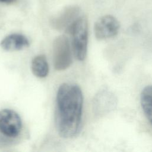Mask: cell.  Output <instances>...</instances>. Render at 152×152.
<instances>
[{"label":"cell","instance_id":"cell-1","mask_svg":"<svg viewBox=\"0 0 152 152\" xmlns=\"http://www.w3.org/2000/svg\"><path fill=\"white\" fill-rule=\"evenodd\" d=\"M83 106V95L75 84L63 83L56 94L55 122L59 135L64 138L75 137L80 128Z\"/></svg>","mask_w":152,"mask_h":152},{"label":"cell","instance_id":"cell-2","mask_svg":"<svg viewBox=\"0 0 152 152\" xmlns=\"http://www.w3.org/2000/svg\"><path fill=\"white\" fill-rule=\"evenodd\" d=\"M88 21L87 17L81 14L67 29L72 39V49L75 58L83 61L86 57L88 45Z\"/></svg>","mask_w":152,"mask_h":152},{"label":"cell","instance_id":"cell-3","mask_svg":"<svg viewBox=\"0 0 152 152\" xmlns=\"http://www.w3.org/2000/svg\"><path fill=\"white\" fill-rule=\"evenodd\" d=\"M53 62L56 70L63 71L72 62V56L68 38L65 35L56 37L53 43Z\"/></svg>","mask_w":152,"mask_h":152},{"label":"cell","instance_id":"cell-4","mask_svg":"<svg viewBox=\"0 0 152 152\" xmlns=\"http://www.w3.org/2000/svg\"><path fill=\"white\" fill-rule=\"evenodd\" d=\"M21 129L22 121L16 112L10 109L0 110L1 134L7 137L14 138L19 135Z\"/></svg>","mask_w":152,"mask_h":152},{"label":"cell","instance_id":"cell-5","mask_svg":"<svg viewBox=\"0 0 152 152\" xmlns=\"http://www.w3.org/2000/svg\"><path fill=\"white\" fill-rule=\"evenodd\" d=\"M120 29L118 19L112 15H105L99 18L94 23V32L97 39L106 40L116 36Z\"/></svg>","mask_w":152,"mask_h":152},{"label":"cell","instance_id":"cell-6","mask_svg":"<svg viewBox=\"0 0 152 152\" xmlns=\"http://www.w3.org/2000/svg\"><path fill=\"white\" fill-rule=\"evenodd\" d=\"M81 15V9L75 5L65 7L50 20L53 28L58 30L68 29L74 21Z\"/></svg>","mask_w":152,"mask_h":152},{"label":"cell","instance_id":"cell-7","mask_svg":"<svg viewBox=\"0 0 152 152\" xmlns=\"http://www.w3.org/2000/svg\"><path fill=\"white\" fill-rule=\"evenodd\" d=\"M116 98L108 90L100 91L94 97L93 110L97 115H103L113 110L116 106Z\"/></svg>","mask_w":152,"mask_h":152},{"label":"cell","instance_id":"cell-8","mask_svg":"<svg viewBox=\"0 0 152 152\" xmlns=\"http://www.w3.org/2000/svg\"><path fill=\"white\" fill-rule=\"evenodd\" d=\"M1 47L6 51H18L29 46L27 38L21 34L13 33L5 37L0 42Z\"/></svg>","mask_w":152,"mask_h":152},{"label":"cell","instance_id":"cell-9","mask_svg":"<svg viewBox=\"0 0 152 152\" xmlns=\"http://www.w3.org/2000/svg\"><path fill=\"white\" fill-rule=\"evenodd\" d=\"M140 103L146 118L152 125V85L147 86L142 90Z\"/></svg>","mask_w":152,"mask_h":152},{"label":"cell","instance_id":"cell-10","mask_svg":"<svg viewBox=\"0 0 152 152\" xmlns=\"http://www.w3.org/2000/svg\"><path fill=\"white\" fill-rule=\"evenodd\" d=\"M31 69L34 75L38 78H45L49 73V65L43 55H39L31 61Z\"/></svg>","mask_w":152,"mask_h":152},{"label":"cell","instance_id":"cell-11","mask_svg":"<svg viewBox=\"0 0 152 152\" xmlns=\"http://www.w3.org/2000/svg\"><path fill=\"white\" fill-rule=\"evenodd\" d=\"M14 0H0L1 2H5V3H8L13 1Z\"/></svg>","mask_w":152,"mask_h":152}]
</instances>
